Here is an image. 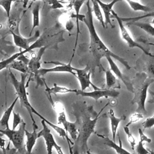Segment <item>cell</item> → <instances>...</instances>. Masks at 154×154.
<instances>
[{
  "label": "cell",
  "mask_w": 154,
  "mask_h": 154,
  "mask_svg": "<svg viewBox=\"0 0 154 154\" xmlns=\"http://www.w3.org/2000/svg\"><path fill=\"white\" fill-rule=\"evenodd\" d=\"M123 129L125 132L126 133V135H127V138H128V140L131 145V147L132 148V150L135 149V147L136 146V142H135V139L133 135L132 134L131 132L129 130V126H124L123 127Z\"/></svg>",
  "instance_id": "cell-31"
},
{
  "label": "cell",
  "mask_w": 154,
  "mask_h": 154,
  "mask_svg": "<svg viewBox=\"0 0 154 154\" xmlns=\"http://www.w3.org/2000/svg\"><path fill=\"white\" fill-rule=\"evenodd\" d=\"M13 120L12 129L16 130V128H17V126L19 125H20L23 120L19 113H16L14 112H13Z\"/></svg>",
  "instance_id": "cell-35"
},
{
  "label": "cell",
  "mask_w": 154,
  "mask_h": 154,
  "mask_svg": "<svg viewBox=\"0 0 154 154\" xmlns=\"http://www.w3.org/2000/svg\"><path fill=\"white\" fill-rule=\"evenodd\" d=\"M41 123L43 126V129L38 132V137H42L45 140L47 154H52L53 147L55 148L57 153L63 150L61 147L55 141L53 135L51 132V130L48 126V125L43 120H42Z\"/></svg>",
  "instance_id": "cell-7"
},
{
  "label": "cell",
  "mask_w": 154,
  "mask_h": 154,
  "mask_svg": "<svg viewBox=\"0 0 154 154\" xmlns=\"http://www.w3.org/2000/svg\"><path fill=\"white\" fill-rule=\"evenodd\" d=\"M149 94L151 96V98L147 101L149 103H154V91L152 90H149Z\"/></svg>",
  "instance_id": "cell-39"
},
{
  "label": "cell",
  "mask_w": 154,
  "mask_h": 154,
  "mask_svg": "<svg viewBox=\"0 0 154 154\" xmlns=\"http://www.w3.org/2000/svg\"><path fill=\"white\" fill-rule=\"evenodd\" d=\"M62 125L63 126L64 129L66 130L67 133H69L72 140L75 141L78 135V131L75 122H70L66 120L63 123Z\"/></svg>",
  "instance_id": "cell-23"
},
{
  "label": "cell",
  "mask_w": 154,
  "mask_h": 154,
  "mask_svg": "<svg viewBox=\"0 0 154 154\" xmlns=\"http://www.w3.org/2000/svg\"><path fill=\"white\" fill-rule=\"evenodd\" d=\"M106 59L107 60L108 64L109 65L110 70L116 75V76L120 79L124 84L126 85V88L131 92L133 93L134 91V87L132 85V81L129 80L126 77H125L123 74L122 73L121 70H120L119 67L117 66L116 63L114 62V61L112 60V57L110 55H107L105 57Z\"/></svg>",
  "instance_id": "cell-13"
},
{
  "label": "cell",
  "mask_w": 154,
  "mask_h": 154,
  "mask_svg": "<svg viewBox=\"0 0 154 154\" xmlns=\"http://www.w3.org/2000/svg\"><path fill=\"white\" fill-rule=\"evenodd\" d=\"M43 82L46 86L45 91L48 94H55L57 95V94H66L69 93H76L77 92L76 89H70L69 88H67L66 87H61L58 85L57 84L54 83V85L52 88H49L48 87L46 83L43 81Z\"/></svg>",
  "instance_id": "cell-22"
},
{
  "label": "cell",
  "mask_w": 154,
  "mask_h": 154,
  "mask_svg": "<svg viewBox=\"0 0 154 154\" xmlns=\"http://www.w3.org/2000/svg\"><path fill=\"white\" fill-rule=\"evenodd\" d=\"M40 2H38L34 7L32 10V25L31 31L30 32V36L35 27L40 26Z\"/></svg>",
  "instance_id": "cell-26"
},
{
  "label": "cell",
  "mask_w": 154,
  "mask_h": 154,
  "mask_svg": "<svg viewBox=\"0 0 154 154\" xmlns=\"http://www.w3.org/2000/svg\"><path fill=\"white\" fill-rule=\"evenodd\" d=\"M151 23H152L154 24V17H153V20L151 21Z\"/></svg>",
  "instance_id": "cell-43"
},
{
  "label": "cell",
  "mask_w": 154,
  "mask_h": 154,
  "mask_svg": "<svg viewBox=\"0 0 154 154\" xmlns=\"http://www.w3.org/2000/svg\"><path fill=\"white\" fill-rule=\"evenodd\" d=\"M109 104L106 103L97 113L93 105H88L85 101H77L72 105V113L75 117L78 135L72 146L73 154L87 153L88 150L87 141L93 133L102 111Z\"/></svg>",
  "instance_id": "cell-1"
},
{
  "label": "cell",
  "mask_w": 154,
  "mask_h": 154,
  "mask_svg": "<svg viewBox=\"0 0 154 154\" xmlns=\"http://www.w3.org/2000/svg\"><path fill=\"white\" fill-rule=\"evenodd\" d=\"M149 152H150L149 154H154V151H153V150H149Z\"/></svg>",
  "instance_id": "cell-41"
},
{
  "label": "cell",
  "mask_w": 154,
  "mask_h": 154,
  "mask_svg": "<svg viewBox=\"0 0 154 154\" xmlns=\"http://www.w3.org/2000/svg\"><path fill=\"white\" fill-rule=\"evenodd\" d=\"M148 17H154V11H152L150 13H147L146 14L143 16L133 17H121L123 22H132V21H138L140 19Z\"/></svg>",
  "instance_id": "cell-33"
},
{
  "label": "cell",
  "mask_w": 154,
  "mask_h": 154,
  "mask_svg": "<svg viewBox=\"0 0 154 154\" xmlns=\"http://www.w3.org/2000/svg\"><path fill=\"white\" fill-rule=\"evenodd\" d=\"M9 77L12 85H13L16 94L19 97L20 103L22 107H24L28 111L31 119L32 122V127L36 129H38V126L36 124L35 121L33 117L32 112L31 111L32 105L29 103L28 99V94L26 91V85L25 84V79L26 77V74L20 73V80L19 81L15 76V75L12 73V72L9 70Z\"/></svg>",
  "instance_id": "cell-4"
},
{
  "label": "cell",
  "mask_w": 154,
  "mask_h": 154,
  "mask_svg": "<svg viewBox=\"0 0 154 154\" xmlns=\"http://www.w3.org/2000/svg\"><path fill=\"white\" fill-rule=\"evenodd\" d=\"M76 95H80L83 97H88L94 99L96 101H97L100 98L105 97L108 98L109 97L116 98L119 95V92L115 89L112 88H99L98 90H94L93 91H85L81 90H78L75 93Z\"/></svg>",
  "instance_id": "cell-8"
},
{
  "label": "cell",
  "mask_w": 154,
  "mask_h": 154,
  "mask_svg": "<svg viewBox=\"0 0 154 154\" xmlns=\"http://www.w3.org/2000/svg\"><path fill=\"white\" fill-rule=\"evenodd\" d=\"M90 0H87V11L85 14H83L81 20L84 22L88 28L90 36V51L94 58L96 66L99 67L100 71L102 70L105 72L100 63V60L102 58L105 57L107 55H110L112 58L121 63L126 69L129 70L131 67L128 61L111 51L98 35L94 25L92 10L90 4Z\"/></svg>",
  "instance_id": "cell-2"
},
{
  "label": "cell",
  "mask_w": 154,
  "mask_h": 154,
  "mask_svg": "<svg viewBox=\"0 0 154 154\" xmlns=\"http://www.w3.org/2000/svg\"><path fill=\"white\" fill-rule=\"evenodd\" d=\"M73 55H72V58L70 59L69 63L68 64H63L60 62H55V61H45V63H52L55 64L57 66L51 68H41L37 73V78H39L40 76H44L48 73L52 72H67L72 74L73 75L76 76V73L74 71V67L71 66V61Z\"/></svg>",
  "instance_id": "cell-9"
},
{
  "label": "cell",
  "mask_w": 154,
  "mask_h": 154,
  "mask_svg": "<svg viewBox=\"0 0 154 154\" xmlns=\"http://www.w3.org/2000/svg\"><path fill=\"white\" fill-rule=\"evenodd\" d=\"M26 123L23 121L19 125L17 130L11 129L10 128L5 129H1V135L8 137L10 142L12 143L14 148L17 150L18 154H27L26 144H25Z\"/></svg>",
  "instance_id": "cell-5"
},
{
  "label": "cell",
  "mask_w": 154,
  "mask_h": 154,
  "mask_svg": "<svg viewBox=\"0 0 154 154\" xmlns=\"http://www.w3.org/2000/svg\"><path fill=\"white\" fill-rule=\"evenodd\" d=\"M65 25H66V29H67L68 31L70 32V31H71V30L73 29L74 24H73V22L71 20L69 19V20H68L66 21Z\"/></svg>",
  "instance_id": "cell-38"
},
{
  "label": "cell",
  "mask_w": 154,
  "mask_h": 154,
  "mask_svg": "<svg viewBox=\"0 0 154 154\" xmlns=\"http://www.w3.org/2000/svg\"><path fill=\"white\" fill-rule=\"evenodd\" d=\"M13 0H0V5L4 9L8 18H10L11 4Z\"/></svg>",
  "instance_id": "cell-32"
},
{
  "label": "cell",
  "mask_w": 154,
  "mask_h": 154,
  "mask_svg": "<svg viewBox=\"0 0 154 154\" xmlns=\"http://www.w3.org/2000/svg\"><path fill=\"white\" fill-rule=\"evenodd\" d=\"M31 111H32V112L35 114V115H37L40 119H41L42 120H44L45 122V123L49 126H51L52 129H54L55 130V131L58 134L59 136L60 137H63L64 140H67V144H68V146H69V152H70V154H73V151H72V146H73L74 144V142H73L70 138L69 137H68V135H67V132L66 131V130L61 128V127H60L58 125H55L54 124H53L52 123H51V122H49L48 120H47L45 117H44L42 115H41L39 112H38L35 109V108L32 106L31 107Z\"/></svg>",
  "instance_id": "cell-12"
},
{
  "label": "cell",
  "mask_w": 154,
  "mask_h": 154,
  "mask_svg": "<svg viewBox=\"0 0 154 154\" xmlns=\"http://www.w3.org/2000/svg\"><path fill=\"white\" fill-rule=\"evenodd\" d=\"M129 25H132L136 26L143 30H144L146 32L149 34V35H152L154 37V26H152L149 23H146V22H141L138 21H132L129 22L128 23Z\"/></svg>",
  "instance_id": "cell-24"
},
{
  "label": "cell",
  "mask_w": 154,
  "mask_h": 154,
  "mask_svg": "<svg viewBox=\"0 0 154 154\" xmlns=\"http://www.w3.org/2000/svg\"><path fill=\"white\" fill-rule=\"evenodd\" d=\"M11 34L13 37L14 44L16 46L21 49H23V50H26L27 52H29L28 49L31 46L30 43L32 42H35L40 38V31L38 30H37L35 32L34 34L32 36L30 37L29 38L23 37L20 34H16L11 31Z\"/></svg>",
  "instance_id": "cell-11"
},
{
  "label": "cell",
  "mask_w": 154,
  "mask_h": 154,
  "mask_svg": "<svg viewBox=\"0 0 154 154\" xmlns=\"http://www.w3.org/2000/svg\"><path fill=\"white\" fill-rule=\"evenodd\" d=\"M105 81L107 88L114 87L117 83V79L110 69L105 71Z\"/></svg>",
  "instance_id": "cell-30"
},
{
  "label": "cell",
  "mask_w": 154,
  "mask_h": 154,
  "mask_svg": "<svg viewBox=\"0 0 154 154\" xmlns=\"http://www.w3.org/2000/svg\"><path fill=\"white\" fill-rule=\"evenodd\" d=\"M70 1V4L72 6H73L75 11V14L74 15V17L76 19V25H77V34H76V41H75V47L73 49V53H75V51L76 49V43H77V40L78 38V34L80 33L79 31V20H81L83 15H80L79 14V11L82 5L87 1V0H68Z\"/></svg>",
  "instance_id": "cell-17"
},
{
  "label": "cell",
  "mask_w": 154,
  "mask_h": 154,
  "mask_svg": "<svg viewBox=\"0 0 154 154\" xmlns=\"http://www.w3.org/2000/svg\"><path fill=\"white\" fill-rule=\"evenodd\" d=\"M108 117L110 120V125H111V130L112 133V140L115 141L116 140V135L117 134V129L119 125V123L125 120L126 118V117L125 115L122 116L120 117H116L114 114V112L112 109H110L108 112Z\"/></svg>",
  "instance_id": "cell-18"
},
{
  "label": "cell",
  "mask_w": 154,
  "mask_h": 154,
  "mask_svg": "<svg viewBox=\"0 0 154 154\" xmlns=\"http://www.w3.org/2000/svg\"><path fill=\"white\" fill-rule=\"evenodd\" d=\"M28 63L21 60H17L13 61L10 66L9 67L15 69L16 70L19 71L22 73L26 74L27 73L29 72Z\"/></svg>",
  "instance_id": "cell-25"
},
{
  "label": "cell",
  "mask_w": 154,
  "mask_h": 154,
  "mask_svg": "<svg viewBox=\"0 0 154 154\" xmlns=\"http://www.w3.org/2000/svg\"><path fill=\"white\" fill-rule=\"evenodd\" d=\"M153 117H154V111H153Z\"/></svg>",
  "instance_id": "cell-44"
},
{
  "label": "cell",
  "mask_w": 154,
  "mask_h": 154,
  "mask_svg": "<svg viewBox=\"0 0 154 154\" xmlns=\"http://www.w3.org/2000/svg\"><path fill=\"white\" fill-rule=\"evenodd\" d=\"M143 114L141 113H139V112H135L133 114H132L130 117L129 119V122L126 125V126H129L130 125L136 123L137 122H138L139 120H140L141 119H142L143 118Z\"/></svg>",
  "instance_id": "cell-34"
},
{
  "label": "cell",
  "mask_w": 154,
  "mask_h": 154,
  "mask_svg": "<svg viewBox=\"0 0 154 154\" xmlns=\"http://www.w3.org/2000/svg\"><path fill=\"white\" fill-rule=\"evenodd\" d=\"M28 1H29V0H23V7L24 8H25V7H26V5H27V4H28ZM32 1H37V0H32ZM41 1H44V0H41Z\"/></svg>",
  "instance_id": "cell-40"
},
{
  "label": "cell",
  "mask_w": 154,
  "mask_h": 154,
  "mask_svg": "<svg viewBox=\"0 0 154 154\" xmlns=\"http://www.w3.org/2000/svg\"><path fill=\"white\" fill-rule=\"evenodd\" d=\"M142 126L144 129H149L154 126V117H150L147 118L143 123Z\"/></svg>",
  "instance_id": "cell-36"
},
{
  "label": "cell",
  "mask_w": 154,
  "mask_h": 154,
  "mask_svg": "<svg viewBox=\"0 0 154 154\" xmlns=\"http://www.w3.org/2000/svg\"><path fill=\"white\" fill-rule=\"evenodd\" d=\"M18 99L19 97L17 96L11 103V104L4 111L0 120L1 129H5L7 128H9V120L10 118V116L11 114L13 112V110Z\"/></svg>",
  "instance_id": "cell-19"
},
{
  "label": "cell",
  "mask_w": 154,
  "mask_h": 154,
  "mask_svg": "<svg viewBox=\"0 0 154 154\" xmlns=\"http://www.w3.org/2000/svg\"><path fill=\"white\" fill-rule=\"evenodd\" d=\"M49 4L51 6L52 9H58L64 8L63 5L60 3V1L58 0H50Z\"/></svg>",
  "instance_id": "cell-37"
},
{
  "label": "cell",
  "mask_w": 154,
  "mask_h": 154,
  "mask_svg": "<svg viewBox=\"0 0 154 154\" xmlns=\"http://www.w3.org/2000/svg\"><path fill=\"white\" fill-rule=\"evenodd\" d=\"M111 14L117 21V23H118V25H119V28H120V30L121 35H122V38L126 42V43L128 44V46L130 48H139L140 50H141L144 53L145 55H146L147 56H150V57L154 56L152 54L150 53L148 50H147L146 48H144L140 44H139L138 43L135 42L132 38V37L131 36L128 31L125 28V26L123 24V21L122 20V18L120 16H119L118 14L113 10L111 11Z\"/></svg>",
  "instance_id": "cell-6"
},
{
  "label": "cell",
  "mask_w": 154,
  "mask_h": 154,
  "mask_svg": "<svg viewBox=\"0 0 154 154\" xmlns=\"http://www.w3.org/2000/svg\"><path fill=\"white\" fill-rule=\"evenodd\" d=\"M127 2V3L129 4L130 7L135 11H143V12H147L150 13L152 10L151 8L146 5H143L139 2L134 1V0H125Z\"/></svg>",
  "instance_id": "cell-27"
},
{
  "label": "cell",
  "mask_w": 154,
  "mask_h": 154,
  "mask_svg": "<svg viewBox=\"0 0 154 154\" xmlns=\"http://www.w3.org/2000/svg\"><path fill=\"white\" fill-rule=\"evenodd\" d=\"M46 49V46H43L40 48L38 53L32 57L31 59L28 62V68L29 72L33 73L34 76L37 78L38 71L41 69V59L42 57L44 54V52Z\"/></svg>",
  "instance_id": "cell-14"
},
{
  "label": "cell",
  "mask_w": 154,
  "mask_h": 154,
  "mask_svg": "<svg viewBox=\"0 0 154 154\" xmlns=\"http://www.w3.org/2000/svg\"><path fill=\"white\" fill-rule=\"evenodd\" d=\"M134 94L131 103L137 105L136 112L146 115L147 111L146 109V102L149 86L154 82V79L149 78L144 72L138 73L135 79L132 81Z\"/></svg>",
  "instance_id": "cell-3"
},
{
  "label": "cell",
  "mask_w": 154,
  "mask_h": 154,
  "mask_svg": "<svg viewBox=\"0 0 154 154\" xmlns=\"http://www.w3.org/2000/svg\"><path fill=\"white\" fill-rule=\"evenodd\" d=\"M143 72L149 78L154 79V56L150 57L149 60L146 62L143 68Z\"/></svg>",
  "instance_id": "cell-29"
},
{
  "label": "cell",
  "mask_w": 154,
  "mask_h": 154,
  "mask_svg": "<svg viewBox=\"0 0 154 154\" xmlns=\"http://www.w3.org/2000/svg\"><path fill=\"white\" fill-rule=\"evenodd\" d=\"M74 71L76 73V77L79 82L81 88V90L82 91H85V90L89 88L90 85H91L94 90H98L100 88L93 84L90 80L91 71V68L88 65H87L83 69L74 68Z\"/></svg>",
  "instance_id": "cell-10"
},
{
  "label": "cell",
  "mask_w": 154,
  "mask_h": 154,
  "mask_svg": "<svg viewBox=\"0 0 154 154\" xmlns=\"http://www.w3.org/2000/svg\"><path fill=\"white\" fill-rule=\"evenodd\" d=\"M138 133L140 135V141L135 146V150L137 154H149V150H147L144 146V142L150 143L152 142V140L149 138L147 135L144 134L143 131L139 128Z\"/></svg>",
  "instance_id": "cell-20"
},
{
  "label": "cell",
  "mask_w": 154,
  "mask_h": 154,
  "mask_svg": "<svg viewBox=\"0 0 154 154\" xmlns=\"http://www.w3.org/2000/svg\"><path fill=\"white\" fill-rule=\"evenodd\" d=\"M95 1H96L97 2L99 6L103 10V12L104 14V17H105V24L106 28H107V25L108 24H109L111 26V27L113 28V26H112V25L111 23V15H112L111 11L112 10V7H113L114 5L116 2L120 1L121 0H112L111 2L107 3V4L103 2L100 0H95Z\"/></svg>",
  "instance_id": "cell-16"
},
{
  "label": "cell",
  "mask_w": 154,
  "mask_h": 154,
  "mask_svg": "<svg viewBox=\"0 0 154 154\" xmlns=\"http://www.w3.org/2000/svg\"><path fill=\"white\" fill-rule=\"evenodd\" d=\"M92 5H93V11L94 13V15L96 16V17L97 18V19L98 20V21L99 22L100 24L102 25V26L103 28H106L105 24V20L103 19V14L101 12V10H100V7L99 6V4L97 3V2L95 0H91Z\"/></svg>",
  "instance_id": "cell-28"
},
{
  "label": "cell",
  "mask_w": 154,
  "mask_h": 154,
  "mask_svg": "<svg viewBox=\"0 0 154 154\" xmlns=\"http://www.w3.org/2000/svg\"><path fill=\"white\" fill-rule=\"evenodd\" d=\"M87 154H93V153H91V152H90L89 150H88V151L87 152Z\"/></svg>",
  "instance_id": "cell-42"
},
{
  "label": "cell",
  "mask_w": 154,
  "mask_h": 154,
  "mask_svg": "<svg viewBox=\"0 0 154 154\" xmlns=\"http://www.w3.org/2000/svg\"><path fill=\"white\" fill-rule=\"evenodd\" d=\"M25 136L26 137L25 144L27 154H32V149L35 146L37 139L38 138L37 129L33 128V131L32 132H30L25 129Z\"/></svg>",
  "instance_id": "cell-21"
},
{
  "label": "cell",
  "mask_w": 154,
  "mask_h": 154,
  "mask_svg": "<svg viewBox=\"0 0 154 154\" xmlns=\"http://www.w3.org/2000/svg\"><path fill=\"white\" fill-rule=\"evenodd\" d=\"M99 137L101 138L103 140V143L109 146V147L112 148L113 149H114L116 150V152H117V154H133L131 153V152H128V150H126V149H123L122 147V141L120 140V135L118 133V138H119V145L117 144L114 141L111 140L109 139V138L106 135H100L99 134H96Z\"/></svg>",
  "instance_id": "cell-15"
}]
</instances>
